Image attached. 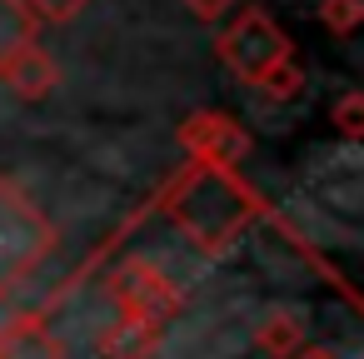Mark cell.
Returning a JSON list of instances; mask_svg holds the SVG:
<instances>
[{"instance_id": "obj_1", "label": "cell", "mask_w": 364, "mask_h": 359, "mask_svg": "<svg viewBox=\"0 0 364 359\" xmlns=\"http://www.w3.org/2000/svg\"><path fill=\"white\" fill-rule=\"evenodd\" d=\"M80 6V0H36V11H46V16H70Z\"/></svg>"}]
</instances>
